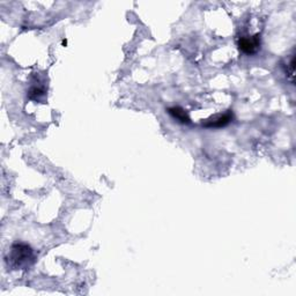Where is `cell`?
<instances>
[{
    "label": "cell",
    "mask_w": 296,
    "mask_h": 296,
    "mask_svg": "<svg viewBox=\"0 0 296 296\" xmlns=\"http://www.w3.org/2000/svg\"><path fill=\"white\" fill-rule=\"evenodd\" d=\"M44 90L42 88H37V87H32L30 90H29V99L30 100H40L41 97L44 96Z\"/></svg>",
    "instance_id": "obj_5"
},
{
    "label": "cell",
    "mask_w": 296,
    "mask_h": 296,
    "mask_svg": "<svg viewBox=\"0 0 296 296\" xmlns=\"http://www.w3.org/2000/svg\"><path fill=\"white\" fill-rule=\"evenodd\" d=\"M295 58L294 56H292L291 61H289L288 64H287V75H288L289 80H291V82H293V80H294V67H295Z\"/></svg>",
    "instance_id": "obj_6"
},
{
    "label": "cell",
    "mask_w": 296,
    "mask_h": 296,
    "mask_svg": "<svg viewBox=\"0 0 296 296\" xmlns=\"http://www.w3.org/2000/svg\"><path fill=\"white\" fill-rule=\"evenodd\" d=\"M8 267L13 270H25L35 262V253L30 245L26 243H14L6 256Z\"/></svg>",
    "instance_id": "obj_1"
},
{
    "label": "cell",
    "mask_w": 296,
    "mask_h": 296,
    "mask_svg": "<svg viewBox=\"0 0 296 296\" xmlns=\"http://www.w3.org/2000/svg\"><path fill=\"white\" fill-rule=\"evenodd\" d=\"M168 114L182 124L191 123V119L190 117H189L188 112H186L183 108H180V106H173V108H169L168 109Z\"/></svg>",
    "instance_id": "obj_4"
},
{
    "label": "cell",
    "mask_w": 296,
    "mask_h": 296,
    "mask_svg": "<svg viewBox=\"0 0 296 296\" xmlns=\"http://www.w3.org/2000/svg\"><path fill=\"white\" fill-rule=\"evenodd\" d=\"M233 117V112L229 110L226 114L218 115V116H214L211 119H207L205 123H203V126L207 127V129H220V127L227 126L232 122Z\"/></svg>",
    "instance_id": "obj_3"
},
{
    "label": "cell",
    "mask_w": 296,
    "mask_h": 296,
    "mask_svg": "<svg viewBox=\"0 0 296 296\" xmlns=\"http://www.w3.org/2000/svg\"><path fill=\"white\" fill-rule=\"evenodd\" d=\"M260 45H262V38L259 34L253 35V36H243L238 40L239 51L248 56L258 52Z\"/></svg>",
    "instance_id": "obj_2"
}]
</instances>
